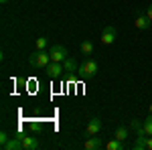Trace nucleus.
I'll return each mask as SVG.
<instances>
[{
	"instance_id": "1",
	"label": "nucleus",
	"mask_w": 152,
	"mask_h": 150,
	"mask_svg": "<svg viewBox=\"0 0 152 150\" xmlns=\"http://www.w3.org/2000/svg\"><path fill=\"white\" fill-rule=\"evenodd\" d=\"M28 63H31V67H37V69H45L49 63H51V55H49L47 49H37L35 53L28 57Z\"/></svg>"
},
{
	"instance_id": "2",
	"label": "nucleus",
	"mask_w": 152,
	"mask_h": 150,
	"mask_svg": "<svg viewBox=\"0 0 152 150\" xmlns=\"http://www.w3.org/2000/svg\"><path fill=\"white\" fill-rule=\"evenodd\" d=\"M79 75H81L83 79H91L95 73H97V63H95L94 59H85L81 65H79Z\"/></svg>"
},
{
	"instance_id": "3",
	"label": "nucleus",
	"mask_w": 152,
	"mask_h": 150,
	"mask_svg": "<svg viewBox=\"0 0 152 150\" xmlns=\"http://www.w3.org/2000/svg\"><path fill=\"white\" fill-rule=\"evenodd\" d=\"M49 55H51V61H57V63H63L69 57L67 55V47H63V45H53L49 49Z\"/></svg>"
},
{
	"instance_id": "4",
	"label": "nucleus",
	"mask_w": 152,
	"mask_h": 150,
	"mask_svg": "<svg viewBox=\"0 0 152 150\" xmlns=\"http://www.w3.org/2000/svg\"><path fill=\"white\" fill-rule=\"evenodd\" d=\"M116 35H118V29L114 26V24H107V26H104L102 29V43L104 45H112L114 41H116Z\"/></svg>"
},
{
	"instance_id": "5",
	"label": "nucleus",
	"mask_w": 152,
	"mask_h": 150,
	"mask_svg": "<svg viewBox=\"0 0 152 150\" xmlns=\"http://www.w3.org/2000/svg\"><path fill=\"white\" fill-rule=\"evenodd\" d=\"M63 63H57V61H51L47 67H45V73H47L51 79H59L61 75H63Z\"/></svg>"
},
{
	"instance_id": "6",
	"label": "nucleus",
	"mask_w": 152,
	"mask_h": 150,
	"mask_svg": "<svg viewBox=\"0 0 152 150\" xmlns=\"http://www.w3.org/2000/svg\"><path fill=\"white\" fill-rule=\"evenodd\" d=\"M99 130H102V120L99 118H91L87 128H85V134L87 136H95V134H99Z\"/></svg>"
},
{
	"instance_id": "7",
	"label": "nucleus",
	"mask_w": 152,
	"mask_h": 150,
	"mask_svg": "<svg viewBox=\"0 0 152 150\" xmlns=\"http://www.w3.org/2000/svg\"><path fill=\"white\" fill-rule=\"evenodd\" d=\"M134 24H136V29H140V31H148L152 26V20L146 16V14H136V20H134Z\"/></svg>"
},
{
	"instance_id": "8",
	"label": "nucleus",
	"mask_w": 152,
	"mask_h": 150,
	"mask_svg": "<svg viewBox=\"0 0 152 150\" xmlns=\"http://www.w3.org/2000/svg\"><path fill=\"white\" fill-rule=\"evenodd\" d=\"M23 146H24V150H39L41 148V142H39L35 136H24L23 138Z\"/></svg>"
},
{
	"instance_id": "9",
	"label": "nucleus",
	"mask_w": 152,
	"mask_h": 150,
	"mask_svg": "<svg viewBox=\"0 0 152 150\" xmlns=\"http://www.w3.org/2000/svg\"><path fill=\"white\" fill-rule=\"evenodd\" d=\"M4 150H23L24 146H23V140L20 138H16V136H10V140L2 146Z\"/></svg>"
},
{
	"instance_id": "10",
	"label": "nucleus",
	"mask_w": 152,
	"mask_h": 150,
	"mask_svg": "<svg viewBox=\"0 0 152 150\" xmlns=\"http://www.w3.org/2000/svg\"><path fill=\"white\" fill-rule=\"evenodd\" d=\"M83 146H85L87 150H97V148H102V146H104V142L97 138V134H95V136H89V138L85 140V144H83Z\"/></svg>"
},
{
	"instance_id": "11",
	"label": "nucleus",
	"mask_w": 152,
	"mask_h": 150,
	"mask_svg": "<svg viewBox=\"0 0 152 150\" xmlns=\"http://www.w3.org/2000/svg\"><path fill=\"white\" fill-rule=\"evenodd\" d=\"M134 150H148V136H146V134H142V136H136Z\"/></svg>"
},
{
	"instance_id": "12",
	"label": "nucleus",
	"mask_w": 152,
	"mask_h": 150,
	"mask_svg": "<svg viewBox=\"0 0 152 150\" xmlns=\"http://www.w3.org/2000/svg\"><path fill=\"white\" fill-rule=\"evenodd\" d=\"M128 136H130V130L126 126H118L116 132H114V138L122 140V142H126V140H128Z\"/></svg>"
},
{
	"instance_id": "13",
	"label": "nucleus",
	"mask_w": 152,
	"mask_h": 150,
	"mask_svg": "<svg viewBox=\"0 0 152 150\" xmlns=\"http://www.w3.org/2000/svg\"><path fill=\"white\" fill-rule=\"evenodd\" d=\"M63 69L67 71V73L77 71V69H79V67H77V61H75V59H71V57H67L65 61H63Z\"/></svg>"
},
{
	"instance_id": "14",
	"label": "nucleus",
	"mask_w": 152,
	"mask_h": 150,
	"mask_svg": "<svg viewBox=\"0 0 152 150\" xmlns=\"http://www.w3.org/2000/svg\"><path fill=\"white\" fill-rule=\"evenodd\" d=\"M107 150H126V142H122V140H118V138L110 140L107 142Z\"/></svg>"
},
{
	"instance_id": "15",
	"label": "nucleus",
	"mask_w": 152,
	"mask_h": 150,
	"mask_svg": "<svg viewBox=\"0 0 152 150\" xmlns=\"http://www.w3.org/2000/svg\"><path fill=\"white\" fill-rule=\"evenodd\" d=\"M91 53H94V43H91V41H83L81 43V55L89 57Z\"/></svg>"
},
{
	"instance_id": "16",
	"label": "nucleus",
	"mask_w": 152,
	"mask_h": 150,
	"mask_svg": "<svg viewBox=\"0 0 152 150\" xmlns=\"http://www.w3.org/2000/svg\"><path fill=\"white\" fill-rule=\"evenodd\" d=\"M142 124H144V132H146V136H152V114L148 116Z\"/></svg>"
},
{
	"instance_id": "17",
	"label": "nucleus",
	"mask_w": 152,
	"mask_h": 150,
	"mask_svg": "<svg viewBox=\"0 0 152 150\" xmlns=\"http://www.w3.org/2000/svg\"><path fill=\"white\" fill-rule=\"evenodd\" d=\"M47 47H49L47 37H39V39H37V49H47Z\"/></svg>"
},
{
	"instance_id": "18",
	"label": "nucleus",
	"mask_w": 152,
	"mask_h": 150,
	"mask_svg": "<svg viewBox=\"0 0 152 150\" xmlns=\"http://www.w3.org/2000/svg\"><path fill=\"white\" fill-rule=\"evenodd\" d=\"M8 140H10V136H8L6 132H0V144H2V146H4V144H6Z\"/></svg>"
},
{
	"instance_id": "19",
	"label": "nucleus",
	"mask_w": 152,
	"mask_h": 150,
	"mask_svg": "<svg viewBox=\"0 0 152 150\" xmlns=\"http://www.w3.org/2000/svg\"><path fill=\"white\" fill-rule=\"evenodd\" d=\"M146 16H148V18H150V20H152V4H150V6H148V8H146Z\"/></svg>"
},
{
	"instance_id": "20",
	"label": "nucleus",
	"mask_w": 152,
	"mask_h": 150,
	"mask_svg": "<svg viewBox=\"0 0 152 150\" xmlns=\"http://www.w3.org/2000/svg\"><path fill=\"white\" fill-rule=\"evenodd\" d=\"M148 150H152V136H148Z\"/></svg>"
},
{
	"instance_id": "21",
	"label": "nucleus",
	"mask_w": 152,
	"mask_h": 150,
	"mask_svg": "<svg viewBox=\"0 0 152 150\" xmlns=\"http://www.w3.org/2000/svg\"><path fill=\"white\" fill-rule=\"evenodd\" d=\"M0 2H2V4H6V2H8V0H0Z\"/></svg>"
},
{
	"instance_id": "22",
	"label": "nucleus",
	"mask_w": 152,
	"mask_h": 150,
	"mask_svg": "<svg viewBox=\"0 0 152 150\" xmlns=\"http://www.w3.org/2000/svg\"><path fill=\"white\" fill-rule=\"evenodd\" d=\"M150 114H152V104H150Z\"/></svg>"
}]
</instances>
